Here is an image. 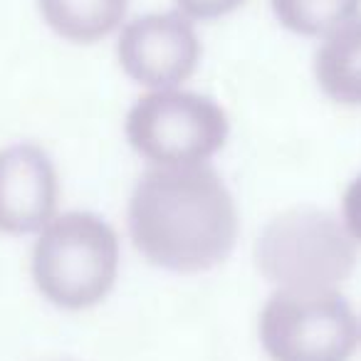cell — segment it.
Masks as SVG:
<instances>
[{"instance_id": "1", "label": "cell", "mask_w": 361, "mask_h": 361, "mask_svg": "<svg viewBox=\"0 0 361 361\" xmlns=\"http://www.w3.org/2000/svg\"><path fill=\"white\" fill-rule=\"evenodd\" d=\"M126 218L136 250L151 265L183 275L221 265L240 228L233 193L208 164L149 169Z\"/></svg>"}, {"instance_id": "10", "label": "cell", "mask_w": 361, "mask_h": 361, "mask_svg": "<svg viewBox=\"0 0 361 361\" xmlns=\"http://www.w3.org/2000/svg\"><path fill=\"white\" fill-rule=\"evenodd\" d=\"M361 11V0H272L282 27L305 37H326Z\"/></svg>"}, {"instance_id": "4", "label": "cell", "mask_w": 361, "mask_h": 361, "mask_svg": "<svg viewBox=\"0 0 361 361\" xmlns=\"http://www.w3.org/2000/svg\"><path fill=\"white\" fill-rule=\"evenodd\" d=\"M131 149L154 166L206 164L226 146L231 121L216 99L186 90H154L126 114Z\"/></svg>"}, {"instance_id": "9", "label": "cell", "mask_w": 361, "mask_h": 361, "mask_svg": "<svg viewBox=\"0 0 361 361\" xmlns=\"http://www.w3.org/2000/svg\"><path fill=\"white\" fill-rule=\"evenodd\" d=\"M37 6L60 37L92 45L121 25L129 0H37Z\"/></svg>"}, {"instance_id": "12", "label": "cell", "mask_w": 361, "mask_h": 361, "mask_svg": "<svg viewBox=\"0 0 361 361\" xmlns=\"http://www.w3.org/2000/svg\"><path fill=\"white\" fill-rule=\"evenodd\" d=\"M341 218L349 231V235L356 243H361V173L349 183L344 193V203H341Z\"/></svg>"}, {"instance_id": "5", "label": "cell", "mask_w": 361, "mask_h": 361, "mask_svg": "<svg viewBox=\"0 0 361 361\" xmlns=\"http://www.w3.org/2000/svg\"><path fill=\"white\" fill-rule=\"evenodd\" d=\"M257 329L272 361H349L361 336L354 310L336 290H277Z\"/></svg>"}, {"instance_id": "7", "label": "cell", "mask_w": 361, "mask_h": 361, "mask_svg": "<svg viewBox=\"0 0 361 361\" xmlns=\"http://www.w3.org/2000/svg\"><path fill=\"white\" fill-rule=\"evenodd\" d=\"M60 180L47 151L37 144L0 151V233L30 235L55 218Z\"/></svg>"}, {"instance_id": "6", "label": "cell", "mask_w": 361, "mask_h": 361, "mask_svg": "<svg viewBox=\"0 0 361 361\" xmlns=\"http://www.w3.org/2000/svg\"><path fill=\"white\" fill-rule=\"evenodd\" d=\"M116 55L134 82L151 90H176L196 72L201 40L183 13H149L126 23Z\"/></svg>"}, {"instance_id": "8", "label": "cell", "mask_w": 361, "mask_h": 361, "mask_svg": "<svg viewBox=\"0 0 361 361\" xmlns=\"http://www.w3.org/2000/svg\"><path fill=\"white\" fill-rule=\"evenodd\" d=\"M314 75L329 99L361 104V16L324 37L314 57Z\"/></svg>"}, {"instance_id": "11", "label": "cell", "mask_w": 361, "mask_h": 361, "mask_svg": "<svg viewBox=\"0 0 361 361\" xmlns=\"http://www.w3.org/2000/svg\"><path fill=\"white\" fill-rule=\"evenodd\" d=\"M245 0H176L178 13L188 20H218L228 13L238 11Z\"/></svg>"}, {"instance_id": "3", "label": "cell", "mask_w": 361, "mask_h": 361, "mask_svg": "<svg viewBox=\"0 0 361 361\" xmlns=\"http://www.w3.org/2000/svg\"><path fill=\"white\" fill-rule=\"evenodd\" d=\"M255 257L280 290H334L354 270L356 240L331 213L292 208L267 223Z\"/></svg>"}, {"instance_id": "2", "label": "cell", "mask_w": 361, "mask_h": 361, "mask_svg": "<svg viewBox=\"0 0 361 361\" xmlns=\"http://www.w3.org/2000/svg\"><path fill=\"white\" fill-rule=\"evenodd\" d=\"M119 257V238L104 218L70 211L40 231L32 250V280L50 305L87 310L111 292Z\"/></svg>"}]
</instances>
